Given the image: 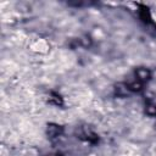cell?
Masks as SVG:
<instances>
[{
  "label": "cell",
  "instance_id": "obj_1",
  "mask_svg": "<svg viewBox=\"0 0 156 156\" xmlns=\"http://www.w3.org/2000/svg\"><path fill=\"white\" fill-rule=\"evenodd\" d=\"M76 133H77V135H78L79 139L85 140V141H88V143H90V144H95V143H98V140H99L98 134H96L90 127H88V126H80V127L77 129Z\"/></svg>",
  "mask_w": 156,
  "mask_h": 156
},
{
  "label": "cell",
  "instance_id": "obj_7",
  "mask_svg": "<svg viewBox=\"0 0 156 156\" xmlns=\"http://www.w3.org/2000/svg\"><path fill=\"white\" fill-rule=\"evenodd\" d=\"M145 113L150 117H155L156 116V105L155 104H147L145 107Z\"/></svg>",
  "mask_w": 156,
  "mask_h": 156
},
{
  "label": "cell",
  "instance_id": "obj_9",
  "mask_svg": "<svg viewBox=\"0 0 156 156\" xmlns=\"http://www.w3.org/2000/svg\"><path fill=\"white\" fill-rule=\"evenodd\" d=\"M48 156H63L61 152H54V154H50V155H48Z\"/></svg>",
  "mask_w": 156,
  "mask_h": 156
},
{
  "label": "cell",
  "instance_id": "obj_6",
  "mask_svg": "<svg viewBox=\"0 0 156 156\" xmlns=\"http://www.w3.org/2000/svg\"><path fill=\"white\" fill-rule=\"evenodd\" d=\"M49 102L54 104V105H57V106H61L63 104L62 101V98L58 95V94H55V93H51L50 96H49Z\"/></svg>",
  "mask_w": 156,
  "mask_h": 156
},
{
  "label": "cell",
  "instance_id": "obj_4",
  "mask_svg": "<svg viewBox=\"0 0 156 156\" xmlns=\"http://www.w3.org/2000/svg\"><path fill=\"white\" fill-rule=\"evenodd\" d=\"M115 93L117 96H127L129 95L130 90L128 88V84H124V83H117L115 85Z\"/></svg>",
  "mask_w": 156,
  "mask_h": 156
},
{
  "label": "cell",
  "instance_id": "obj_2",
  "mask_svg": "<svg viewBox=\"0 0 156 156\" xmlns=\"http://www.w3.org/2000/svg\"><path fill=\"white\" fill-rule=\"evenodd\" d=\"M63 132V128L58 124H55V123H49L46 126V135L50 138V139H54V138H57L58 135H61Z\"/></svg>",
  "mask_w": 156,
  "mask_h": 156
},
{
  "label": "cell",
  "instance_id": "obj_5",
  "mask_svg": "<svg viewBox=\"0 0 156 156\" xmlns=\"http://www.w3.org/2000/svg\"><path fill=\"white\" fill-rule=\"evenodd\" d=\"M128 88L130 91H140L143 89V83L140 80H133L130 83H128Z\"/></svg>",
  "mask_w": 156,
  "mask_h": 156
},
{
  "label": "cell",
  "instance_id": "obj_8",
  "mask_svg": "<svg viewBox=\"0 0 156 156\" xmlns=\"http://www.w3.org/2000/svg\"><path fill=\"white\" fill-rule=\"evenodd\" d=\"M140 16H141L144 22H150V13H149L147 9H143L141 12H140Z\"/></svg>",
  "mask_w": 156,
  "mask_h": 156
},
{
  "label": "cell",
  "instance_id": "obj_3",
  "mask_svg": "<svg viewBox=\"0 0 156 156\" xmlns=\"http://www.w3.org/2000/svg\"><path fill=\"white\" fill-rule=\"evenodd\" d=\"M135 76H136V79L140 80L141 83L147 82L151 78V71L149 68H145V67H139L135 69Z\"/></svg>",
  "mask_w": 156,
  "mask_h": 156
}]
</instances>
